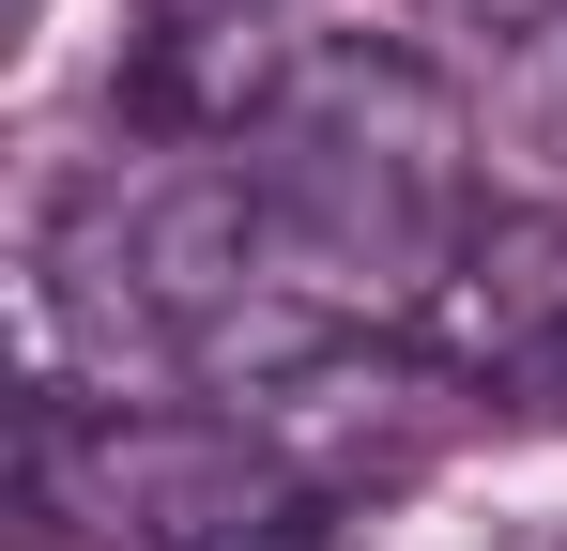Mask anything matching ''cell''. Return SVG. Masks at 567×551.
Wrapping results in <instances>:
<instances>
[{"instance_id":"obj_1","label":"cell","mask_w":567,"mask_h":551,"mask_svg":"<svg viewBox=\"0 0 567 551\" xmlns=\"http://www.w3.org/2000/svg\"><path fill=\"white\" fill-rule=\"evenodd\" d=\"M16 490H31V521H62V537H93V551H199V537H230V521H261V506H307L246 414L78 398V383H47L16 414Z\"/></svg>"},{"instance_id":"obj_2","label":"cell","mask_w":567,"mask_h":551,"mask_svg":"<svg viewBox=\"0 0 567 551\" xmlns=\"http://www.w3.org/2000/svg\"><path fill=\"white\" fill-rule=\"evenodd\" d=\"M230 414L277 445V475L307 490V506H353V490H414V475L445 459V429L491 414V398H475L461 353H414V337H322L307 367L246 383Z\"/></svg>"},{"instance_id":"obj_3","label":"cell","mask_w":567,"mask_h":551,"mask_svg":"<svg viewBox=\"0 0 567 551\" xmlns=\"http://www.w3.org/2000/svg\"><path fill=\"white\" fill-rule=\"evenodd\" d=\"M475 154H491V199L567 215V15L475 62Z\"/></svg>"},{"instance_id":"obj_4","label":"cell","mask_w":567,"mask_h":551,"mask_svg":"<svg viewBox=\"0 0 567 551\" xmlns=\"http://www.w3.org/2000/svg\"><path fill=\"white\" fill-rule=\"evenodd\" d=\"M491 414H522V429H567V337H537V353L491 367Z\"/></svg>"},{"instance_id":"obj_5","label":"cell","mask_w":567,"mask_h":551,"mask_svg":"<svg viewBox=\"0 0 567 551\" xmlns=\"http://www.w3.org/2000/svg\"><path fill=\"white\" fill-rule=\"evenodd\" d=\"M414 15H430V31H461L475 62H491V46H522V31H553L567 0H414Z\"/></svg>"},{"instance_id":"obj_6","label":"cell","mask_w":567,"mask_h":551,"mask_svg":"<svg viewBox=\"0 0 567 551\" xmlns=\"http://www.w3.org/2000/svg\"><path fill=\"white\" fill-rule=\"evenodd\" d=\"M199 551H338V537H322V506H261V521H230V537H199Z\"/></svg>"}]
</instances>
